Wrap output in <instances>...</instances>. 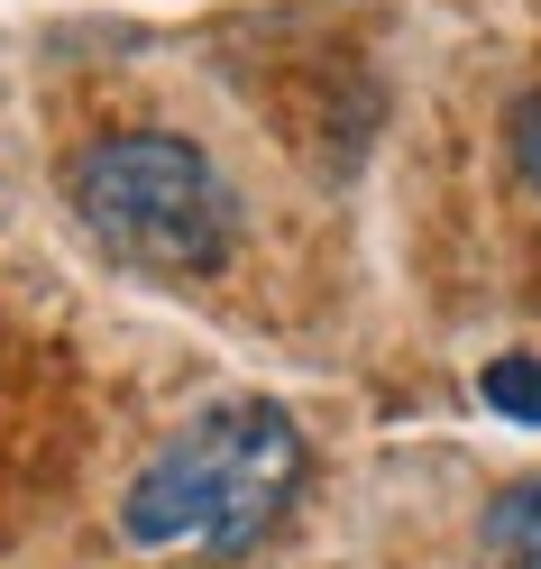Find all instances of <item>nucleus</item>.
Returning a JSON list of instances; mask_svg holds the SVG:
<instances>
[{"mask_svg": "<svg viewBox=\"0 0 541 569\" xmlns=\"http://www.w3.org/2000/svg\"><path fill=\"white\" fill-rule=\"evenodd\" d=\"M303 487V432L275 405H211L174 432L120 496V532L138 551H221L239 560Z\"/></svg>", "mask_w": 541, "mask_h": 569, "instance_id": "nucleus-1", "label": "nucleus"}, {"mask_svg": "<svg viewBox=\"0 0 541 569\" xmlns=\"http://www.w3.org/2000/svg\"><path fill=\"white\" fill-rule=\"evenodd\" d=\"M74 221L101 239V258L138 276H221L239 248V202L193 138L166 129H120L74 157Z\"/></svg>", "mask_w": 541, "mask_h": 569, "instance_id": "nucleus-2", "label": "nucleus"}, {"mask_svg": "<svg viewBox=\"0 0 541 569\" xmlns=\"http://www.w3.org/2000/svg\"><path fill=\"white\" fill-rule=\"evenodd\" d=\"M478 396H487L495 413H514V422H541V359H495V368L478 377Z\"/></svg>", "mask_w": 541, "mask_h": 569, "instance_id": "nucleus-3", "label": "nucleus"}, {"mask_svg": "<svg viewBox=\"0 0 541 569\" xmlns=\"http://www.w3.org/2000/svg\"><path fill=\"white\" fill-rule=\"evenodd\" d=\"M495 542L514 551L523 569H541V478H532V487H514V496L495 506Z\"/></svg>", "mask_w": 541, "mask_h": 569, "instance_id": "nucleus-4", "label": "nucleus"}, {"mask_svg": "<svg viewBox=\"0 0 541 569\" xmlns=\"http://www.w3.org/2000/svg\"><path fill=\"white\" fill-rule=\"evenodd\" d=\"M514 166H523V184L541 193V101H523V111H514Z\"/></svg>", "mask_w": 541, "mask_h": 569, "instance_id": "nucleus-5", "label": "nucleus"}]
</instances>
